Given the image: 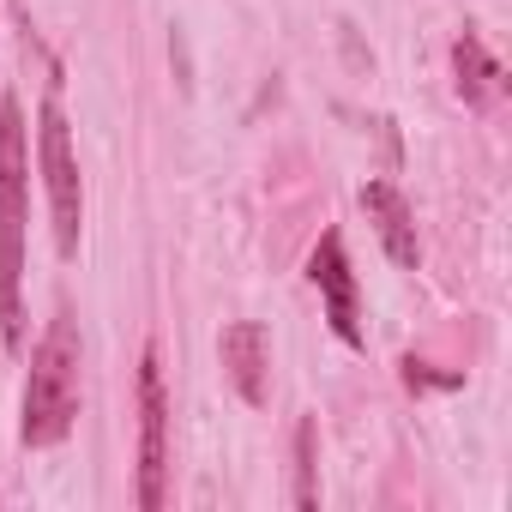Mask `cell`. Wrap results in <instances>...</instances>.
<instances>
[{
	"label": "cell",
	"instance_id": "obj_1",
	"mask_svg": "<svg viewBox=\"0 0 512 512\" xmlns=\"http://www.w3.org/2000/svg\"><path fill=\"white\" fill-rule=\"evenodd\" d=\"M25 229H31V127L25 103L0 97V344L25 350Z\"/></svg>",
	"mask_w": 512,
	"mask_h": 512
},
{
	"label": "cell",
	"instance_id": "obj_2",
	"mask_svg": "<svg viewBox=\"0 0 512 512\" xmlns=\"http://www.w3.org/2000/svg\"><path fill=\"white\" fill-rule=\"evenodd\" d=\"M79 362H85V344H79V320L67 308H55V320L43 326L37 350H31V380H25V416H19V434L25 446L49 452L73 434L79 422Z\"/></svg>",
	"mask_w": 512,
	"mask_h": 512
},
{
	"label": "cell",
	"instance_id": "obj_3",
	"mask_svg": "<svg viewBox=\"0 0 512 512\" xmlns=\"http://www.w3.org/2000/svg\"><path fill=\"white\" fill-rule=\"evenodd\" d=\"M37 175H43V193H49L55 253H61V260H79L85 181H79V157H73V121H67V109H61L55 91L37 103Z\"/></svg>",
	"mask_w": 512,
	"mask_h": 512
},
{
	"label": "cell",
	"instance_id": "obj_4",
	"mask_svg": "<svg viewBox=\"0 0 512 512\" xmlns=\"http://www.w3.org/2000/svg\"><path fill=\"white\" fill-rule=\"evenodd\" d=\"M169 500V392L157 344L139 350V506L157 512Z\"/></svg>",
	"mask_w": 512,
	"mask_h": 512
},
{
	"label": "cell",
	"instance_id": "obj_5",
	"mask_svg": "<svg viewBox=\"0 0 512 512\" xmlns=\"http://www.w3.org/2000/svg\"><path fill=\"white\" fill-rule=\"evenodd\" d=\"M308 278L326 302V320L338 332V344L362 350V296H356V272H350V253H344V235L326 229L320 247H314V260H308Z\"/></svg>",
	"mask_w": 512,
	"mask_h": 512
},
{
	"label": "cell",
	"instance_id": "obj_6",
	"mask_svg": "<svg viewBox=\"0 0 512 512\" xmlns=\"http://www.w3.org/2000/svg\"><path fill=\"white\" fill-rule=\"evenodd\" d=\"M217 356H223V374H229L235 398L260 410L266 392H272V332L260 320H229L223 338H217Z\"/></svg>",
	"mask_w": 512,
	"mask_h": 512
},
{
	"label": "cell",
	"instance_id": "obj_7",
	"mask_svg": "<svg viewBox=\"0 0 512 512\" xmlns=\"http://www.w3.org/2000/svg\"><path fill=\"white\" fill-rule=\"evenodd\" d=\"M356 199H362V211H368L380 247H386V260H392L398 272H416V266H422V235H416V211H410V199H404L392 181H368Z\"/></svg>",
	"mask_w": 512,
	"mask_h": 512
},
{
	"label": "cell",
	"instance_id": "obj_8",
	"mask_svg": "<svg viewBox=\"0 0 512 512\" xmlns=\"http://www.w3.org/2000/svg\"><path fill=\"white\" fill-rule=\"evenodd\" d=\"M452 73H458V97H464V109H488V97L506 85L500 67H494V55L482 49L476 31H464V37L452 43Z\"/></svg>",
	"mask_w": 512,
	"mask_h": 512
},
{
	"label": "cell",
	"instance_id": "obj_9",
	"mask_svg": "<svg viewBox=\"0 0 512 512\" xmlns=\"http://www.w3.org/2000/svg\"><path fill=\"white\" fill-rule=\"evenodd\" d=\"M296 506L314 512L320 506V464H314V416L296 422Z\"/></svg>",
	"mask_w": 512,
	"mask_h": 512
},
{
	"label": "cell",
	"instance_id": "obj_10",
	"mask_svg": "<svg viewBox=\"0 0 512 512\" xmlns=\"http://www.w3.org/2000/svg\"><path fill=\"white\" fill-rule=\"evenodd\" d=\"M398 368H404V386H410V392H458V386H464V374H434V368L416 362V356H404Z\"/></svg>",
	"mask_w": 512,
	"mask_h": 512
}]
</instances>
